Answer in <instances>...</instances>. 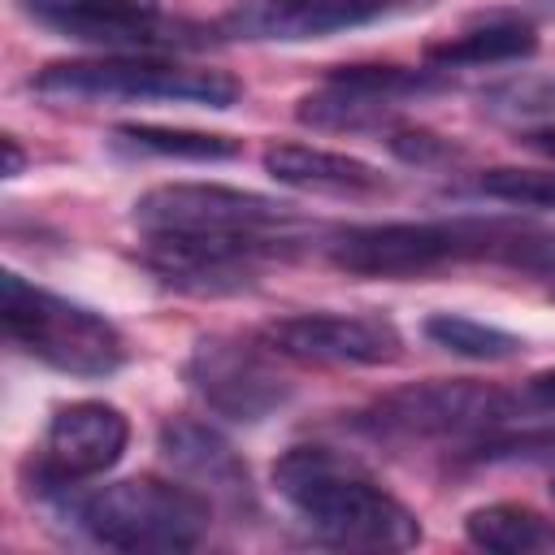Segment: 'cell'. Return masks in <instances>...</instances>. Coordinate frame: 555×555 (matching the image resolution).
Here are the masks:
<instances>
[{
    "label": "cell",
    "mask_w": 555,
    "mask_h": 555,
    "mask_svg": "<svg viewBox=\"0 0 555 555\" xmlns=\"http://www.w3.org/2000/svg\"><path fill=\"white\" fill-rule=\"evenodd\" d=\"M330 260L356 278H416L455 260H507L555 278V234L486 217L351 225L325 243Z\"/></svg>",
    "instance_id": "cell-1"
},
{
    "label": "cell",
    "mask_w": 555,
    "mask_h": 555,
    "mask_svg": "<svg viewBox=\"0 0 555 555\" xmlns=\"http://www.w3.org/2000/svg\"><path fill=\"white\" fill-rule=\"evenodd\" d=\"M278 494L334 546L408 551L421 542V520L408 503L382 490L356 460L304 442L273 460Z\"/></svg>",
    "instance_id": "cell-2"
},
{
    "label": "cell",
    "mask_w": 555,
    "mask_h": 555,
    "mask_svg": "<svg viewBox=\"0 0 555 555\" xmlns=\"http://www.w3.org/2000/svg\"><path fill=\"white\" fill-rule=\"evenodd\" d=\"M69 516L91 542L113 551H191L208 533L212 503L182 481L130 477L78 494Z\"/></svg>",
    "instance_id": "cell-3"
},
{
    "label": "cell",
    "mask_w": 555,
    "mask_h": 555,
    "mask_svg": "<svg viewBox=\"0 0 555 555\" xmlns=\"http://www.w3.org/2000/svg\"><path fill=\"white\" fill-rule=\"evenodd\" d=\"M0 321L9 343L61 373L108 377L126 364V338L104 312L43 291L13 269L0 278Z\"/></svg>",
    "instance_id": "cell-4"
},
{
    "label": "cell",
    "mask_w": 555,
    "mask_h": 555,
    "mask_svg": "<svg viewBox=\"0 0 555 555\" xmlns=\"http://www.w3.org/2000/svg\"><path fill=\"white\" fill-rule=\"evenodd\" d=\"M30 87L48 100H121V104H204V108H230L243 87L225 69H199L178 65L160 56H87V61H52L43 65Z\"/></svg>",
    "instance_id": "cell-5"
},
{
    "label": "cell",
    "mask_w": 555,
    "mask_h": 555,
    "mask_svg": "<svg viewBox=\"0 0 555 555\" xmlns=\"http://www.w3.org/2000/svg\"><path fill=\"white\" fill-rule=\"evenodd\" d=\"M520 408V395H503L486 382H421L382 395L360 412V429L386 442H429V438H477L503 429Z\"/></svg>",
    "instance_id": "cell-6"
},
{
    "label": "cell",
    "mask_w": 555,
    "mask_h": 555,
    "mask_svg": "<svg viewBox=\"0 0 555 555\" xmlns=\"http://www.w3.org/2000/svg\"><path fill=\"white\" fill-rule=\"evenodd\" d=\"M134 221L143 234H286L295 212L243 186L165 182L134 199Z\"/></svg>",
    "instance_id": "cell-7"
},
{
    "label": "cell",
    "mask_w": 555,
    "mask_h": 555,
    "mask_svg": "<svg viewBox=\"0 0 555 555\" xmlns=\"http://www.w3.org/2000/svg\"><path fill=\"white\" fill-rule=\"evenodd\" d=\"M291 234H147L143 264L191 295H230L256 282L264 260L286 256Z\"/></svg>",
    "instance_id": "cell-8"
},
{
    "label": "cell",
    "mask_w": 555,
    "mask_h": 555,
    "mask_svg": "<svg viewBox=\"0 0 555 555\" xmlns=\"http://www.w3.org/2000/svg\"><path fill=\"white\" fill-rule=\"evenodd\" d=\"M260 347L282 360L338 369H377L403 356L395 321L377 312H291L260 330Z\"/></svg>",
    "instance_id": "cell-9"
},
{
    "label": "cell",
    "mask_w": 555,
    "mask_h": 555,
    "mask_svg": "<svg viewBox=\"0 0 555 555\" xmlns=\"http://www.w3.org/2000/svg\"><path fill=\"white\" fill-rule=\"evenodd\" d=\"M130 442V421L121 408L104 399H74L52 412L43 429V447L35 455L39 490H65L108 473Z\"/></svg>",
    "instance_id": "cell-10"
},
{
    "label": "cell",
    "mask_w": 555,
    "mask_h": 555,
    "mask_svg": "<svg viewBox=\"0 0 555 555\" xmlns=\"http://www.w3.org/2000/svg\"><path fill=\"white\" fill-rule=\"evenodd\" d=\"M191 390L225 421H264L286 399V377L247 343L238 338H199L182 364Z\"/></svg>",
    "instance_id": "cell-11"
},
{
    "label": "cell",
    "mask_w": 555,
    "mask_h": 555,
    "mask_svg": "<svg viewBox=\"0 0 555 555\" xmlns=\"http://www.w3.org/2000/svg\"><path fill=\"white\" fill-rule=\"evenodd\" d=\"M399 0H238L225 13V30L238 39H325L364 22H377Z\"/></svg>",
    "instance_id": "cell-12"
},
{
    "label": "cell",
    "mask_w": 555,
    "mask_h": 555,
    "mask_svg": "<svg viewBox=\"0 0 555 555\" xmlns=\"http://www.w3.org/2000/svg\"><path fill=\"white\" fill-rule=\"evenodd\" d=\"M264 173L278 186L291 191H308V195H334V199H369V195H386L390 182L377 165L347 156V152H330V147H312V143H273L260 156Z\"/></svg>",
    "instance_id": "cell-13"
},
{
    "label": "cell",
    "mask_w": 555,
    "mask_h": 555,
    "mask_svg": "<svg viewBox=\"0 0 555 555\" xmlns=\"http://www.w3.org/2000/svg\"><path fill=\"white\" fill-rule=\"evenodd\" d=\"M22 9L82 43H160V0H22Z\"/></svg>",
    "instance_id": "cell-14"
},
{
    "label": "cell",
    "mask_w": 555,
    "mask_h": 555,
    "mask_svg": "<svg viewBox=\"0 0 555 555\" xmlns=\"http://www.w3.org/2000/svg\"><path fill=\"white\" fill-rule=\"evenodd\" d=\"M160 451L178 473H186L195 481V490L204 486L208 494H217L225 503L247 499V468L212 425H204L195 416H173L160 425Z\"/></svg>",
    "instance_id": "cell-15"
},
{
    "label": "cell",
    "mask_w": 555,
    "mask_h": 555,
    "mask_svg": "<svg viewBox=\"0 0 555 555\" xmlns=\"http://www.w3.org/2000/svg\"><path fill=\"white\" fill-rule=\"evenodd\" d=\"M538 52V30L520 17H486L477 26H464L447 39H434L425 48V65L434 69H477V65H507Z\"/></svg>",
    "instance_id": "cell-16"
},
{
    "label": "cell",
    "mask_w": 555,
    "mask_h": 555,
    "mask_svg": "<svg viewBox=\"0 0 555 555\" xmlns=\"http://www.w3.org/2000/svg\"><path fill=\"white\" fill-rule=\"evenodd\" d=\"M464 538L494 555L555 551V520H546L525 503H486L464 516Z\"/></svg>",
    "instance_id": "cell-17"
},
{
    "label": "cell",
    "mask_w": 555,
    "mask_h": 555,
    "mask_svg": "<svg viewBox=\"0 0 555 555\" xmlns=\"http://www.w3.org/2000/svg\"><path fill=\"white\" fill-rule=\"evenodd\" d=\"M113 139L121 147H130V152L169 156V160H230V156H238V139H230V134L182 130V126H152V121L117 126Z\"/></svg>",
    "instance_id": "cell-18"
},
{
    "label": "cell",
    "mask_w": 555,
    "mask_h": 555,
    "mask_svg": "<svg viewBox=\"0 0 555 555\" xmlns=\"http://www.w3.org/2000/svg\"><path fill=\"white\" fill-rule=\"evenodd\" d=\"M425 338L460 360H477V364H499L525 351V343L512 330H499L490 321L464 317V312H434L425 321Z\"/></svg>",
    "instance_id": "cell-19"
},
{
    "label": "cell",
    "mask_w": 555,
    "mask_h": 555,
    "mask_svg": "<svg viewBox=\"0 0 555 555\" xmlns=\"http://www.w3.org/2000/svg\"><path fill=\"white\" fill-rule=\"evenodd\" d=\"M481 108L499 117H555V69L520 74L481 91Z\"/></svg>",
    "instance_id": "cell-20"
},
{
    "label": "cell",
    "mask_w": 555,
    "mask_h": 555,
    "mask_svg": "<svg viewBox=\"0 0 555 555\" xmlns=\"http://www.w3.org/2000/svg\"><path fill=\"white\" fill-rule=\"evenodd\" d=\"M477 191L520 208H555V169H486Z\"/></svg>",
    "instance_id": "cell-21"
},
{
    "label": "cell",
    "mask_w": 555,
    "mask_h": 555,
    "mask_svg": "<svg viewBox=\"0 0 555 555\" xmlns=\"http://www.w3.org/2000/svg\"><path fill=\"white\" fill-rule=\"evenodd\" d=\"M403 160H416V165H425V160H434V156H447L451 147L438 139V134H429V130H412V126H399V130H390V139H386Z\"/></svg>",
    "instance_id": "cell-22"
},
{
    "label": "cell",
    "mask_w": 555,
    "mask_h": 555,
    "mask_svg": "<svg viewBox=\"0 0 555 555\" xmlns=\"http://www.w3.org/2000/svg\"><path fill=\"white\" fill-rule=\"evenodd\" d=\"M520 408H533V412H555V369H542L525 382L520 390Z\"/></svg>",
    "instance_id": "cell-23"
},
{
    "label": "cell",
    "mask_w": 555,
    "mask_h": 555,
    "mask_svg": "<svg viewBox=\"0 0 555 555\" xmlns=\"http://www.w3.org/2000/svg\"><path fill=\"white\" fill-rule=\"evenodd\" d=\"M0 147H4V178H17V173H22V165H26V156H22L17 139H13V134H4V139H0Z\"/></svg>",
    "instance_id": "cell-24"
},
{
    "label": "cell",
    "mask_w": 555,
    "mask_h": 555,
    "mask_svg": "<svg viewBox=\"0 0 555 555\" xmlns=\"http://www.w3.org/2000/svg\"><path fill=\"white\" fill-rule=\"evenodd\" d=\"M525 143H529L533 152H542V156H551V160H555V126H546V130H533V134H525Z\"/></svg>",
    "instance_id": "cell-25"
},
{
    "label": "cell",
    "mask_w": 555,
    "mask_h": 555,
    "mask_svg": "<svg viewBox=\"0 0 555 555\" xmlns=\"http://www.w3.org/2000/svg\"><path fill=\"white\" fill-rule=\"evenodd\" d=\"M551 494H555V477H551Z\"/></svg>",
    "instance_id": "cell-26"
},
{
    "label": "cell",
    "mask_w": 555,
    "mask_h": 555,
    "mask_svg": "<svg viewBox=\"0 0 555 555\" xmlns=\"http://www.w3.org/2000/svg\"><path fill=\"white\" fill-rule=\"evenodd\" d=\"M551 295H555V286H551Z\"/></svg>",
    "instance_id": "cell-27"
}]
</instances>
